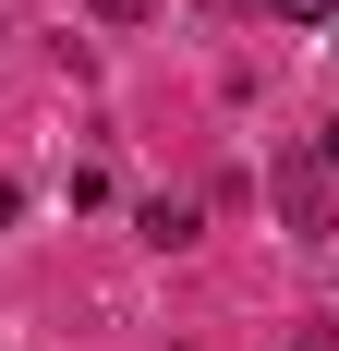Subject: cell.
<instances>
[{"instance_id": "obj_1", "label": "cell", "mask_w": 339, "mask_h": 351, "mask_svg": "<svg viewBox=\"0 0 339 351\" xmlns=\"http://www.w3.org/2000/svg\"><path fill=\"white\" fill-rule=\"evenodd\" d=\"M134 230L170 254V243H194V206H182V194H145V218H134Z\"/></svg>"}, {"instance_id": "obj_2", "label": "cell", "mask_w": 339, "mask_h": 351, "mask_svg": "<svg viewBox=\"0 0 339 351\" xmlns=\"http://www.w3.org/2000/svg\"><path fill=\"white\" fill-rule=\"evenodd\" d=\"M279 25H339V0H267Z\"/></svg>"}, {"instance_id": "obj_3", "label": "cell", "mask_w": 339, "mask_h": 351, "mask_svg": "<svg viewBox=\"0 0 339 351\" xmlns=\"http://www.w3.org/2000/svg\"><path fill=\"white\" fill-rule=\"evenodd\" d=\"M85 12H97V25H145L158 0H85Z\"/></svg>"}, {"instance_id": "obj_4", "label": "cell", "mask_w": 339, "mask_h": 351, "mask_svg": "<svg viewBox=\"0 0 339 351\" xmlns=\"http://www.w3.org/2000/svg\"><path fill=\"white\" fill-rule=\"evenodd\" d=\"M12 218H25V182H0V230H12Z\"/></svg>"}]
</instances>
